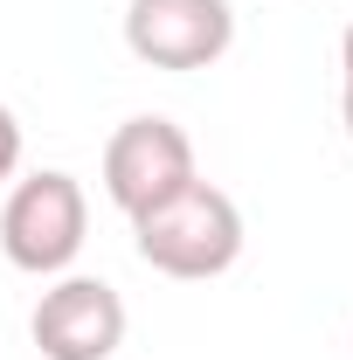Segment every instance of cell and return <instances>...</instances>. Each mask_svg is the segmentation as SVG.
Masks as SVG:
<instances>
[{
	"mask_svg": "<svg viewBox=\"0 0 353 360\" xmlns=\"http://www.w3.org/2000/svg\"><path fill=\"white\" fill-rule=\"evenodd\" d=\"M84 236H90V201H84V180L77 174L42 167V174L7 187V201H0V250H7L14 270L63 277L84 257Z\"/></svg>",
	"mask_w": 353,
	"mask_h": 360,
	"instance_id": "obj_2",
	"label": "cell"
},
{
	"mask_svg": "<svg viewBox=\"0 0 353 360\" xmlns=\"http://www.w3.org/2000/svg\"><path fill=\"white\" fill-rule=\"evenodd\" d=\"M187 180H201V167H194V139L180 132L174 118L146 111V118H125L104 139V194H111V208L146 215L153 201L180 194Z\"/></svg>",
	"mask_w": 353,
	"mask_h": 360,
	"instance_id": "obj_3",
	"label": "cell"
},
{
	"mask_svg": "<svg viewBox=\"0 0 353 360\" xmlns=\"http://www.w3.org/2000/svg\"><path fill=\"white\" fill-rule=\"evenodd\" d=\"M132 243L160 277L201 284V277H222L243 257V208L215 180H187L180 194H167L146 215H132Z\"/></svg>",
	"mask_w": 353,
	"mask_h": 360,
	"instance_id": "obj_1",
	"label": "cell"
},
{
	"mask_svg": "<svg viewBox=\"0 0 353 360\" xmlns=\"http://www.w3.org/2000/svg\"><path fill=\"white\" fill-rule=\"evenodd\" d=\"M340 63H347V84H353V21H347V35H340Z\"/></svg>",
	"mask_w": 353,
	"mask_h": 360,
	"instance_id": "obj_7",
	"label": "cell"
},
{
	"mask_svg": "<svg viewBox=\"0 0 353 360\" xmlns=\"http://www.w3.org/2000/svg\"><path fill=\"white\" fill-rule=\"evenodd\" d=\"M42 360H111L125 347V298L104 277H56L28 319Z\"/></svg>",
	"mask_w": 353,
	"mask_h": 360,
	"instance_id": "obj_5",
	"label": "cell"
},
{
	"mask_svg": "<svg viewBox=\"0 0 353 360\" xmlns=\"http://www.w3.org/2000/svg\"><path fill=\"white\" fill-rule=\"evenodd\" d=\"M340 118H347V139H353V84H347V97H340Z\"/></svg>",
	"mask_w": 353,
	"mask_h": 360,
	"instance_id": "obj_8",
	"label": "cell"
},
{
	"mask_svg": "<svg viewBox=\"0 0 353 360\" xmlns=\"http://www.w3.org/2000/svg\"><path fill=\"white\" fill-rule=\"evenodd\" d=\"M14 174H21V118L0 104V187H7Z\"/></svg>",
	"mask_w": 353,
	"mask_h": 360,
	"instance_id": "obj_6",
	"label": "cell"
},
{
	"mask_svg": "<svg viewBox=\"0 0 353 360\" xmlns=\"http://www.w3.org/2000/svg\"><path fill=\"white\" fill-rule=\"evenodd\" d=\"M125 49L153 70H208L236 49V7L229 0H132Z\"/></svg>",
	"mask_w": 353,
	"mask_h": 360,
	"instance_id": "obj_4",
	"label": "cell"
}]
</instances>
